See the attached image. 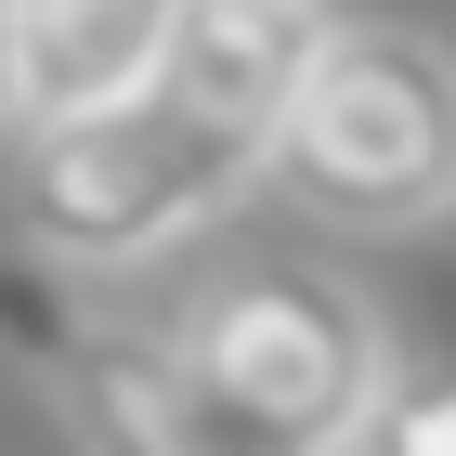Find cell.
Instances as JSON below:
<instances>
[{"label": "cell", "instance_id": "cell-7", "mask_svg": "<svg viewBox=\"0 0 456 456\" xmlns=\"http://www.w3.org/2000/svg\"><path fill=\"white\" fill-rule=\"evenodd\" d=\"M66 326H78V274L39 261V248H0V365L39 379V365L66 352Z\"/></svg>", "mask_w": 456, "mask_h": 456}, {"label": "cell", "instance_id": "cell-8", "mask_svg": "<svg viewBox=\"0 0 456 456\" xmlns=\"http://www.w3.org/2000/svg\"><path fill=\"white\" fill-rule=\"evenodd\" d=\"M365 444H391V456H456V379H391L379 418H365Z\"/></svg>", "mask_w": 456, "mask_h": 456}, {"label": "cell", "instance_id": "cell-3", "mask_svg": "<svg viewBox=\"0 0 456 456\" xmlns=\"http://www.w3.org/2000/svg\"><path fill=\"white\" fill-rule=\"evenodd\" d=\"M261 196V118H222L170 78H143L118 105L78 118H27V248L92 274H157L170 248L222 235Z\"/></svg>", "mask_w": 456, "mask_h": 456}, {"label": "cell", "instance_id": "cell-2", "mask_svg": "<svg viewBox=\"0 0 456 456\" xmlns=\"http://www.w3.org/2000/svg\"><path fill=\"white\" fill-rule=\"evenodd\" d=\"M170 352H183V391H196V430H235V444H274V456L365 444L379 391L404 379L379 287H352L314 248H248L222 274H196L170 314Z\"/></svg>", "mask_w": 456, "mask_h": 456}, {"label": "cell", "instance_id": "cell-1", "mask_svg": "<svg viewBox=\"0 0 456 456\" xmlns=\"http://www.w3.org/2000/svg\"><path fill=\"white\" fill-rule=\"evenodd\" d=\"M261 196L326 235L456 222V39L404 13H339L261 118Z\"/></svg>", "mask_w": 456, "mask_h": 456}, {"label": "cell", "instance_id": "cell-6", "mask_svg": "<svg viewBox=\"0 0 456 456\" xmlns=\"http://www.w3.org/2000/svg\"><path fill=\"white\" fill-rule=\"evenodd\" d=\"M339 13L352 0H170V92H196L222 118H274V92Z\"/></svg>", "mask_w": 456, "mask_h": 456}, {"label": "cell", "instance_id": "cell-9", "mask_svg": "<svg viewBox=\"0 0 456 456\" xmlns=\"http://www.w3.org/2000/svg\"><path fill=\"white\" fill-rule=\"evenodd\" d=\"M0 131H13V0H0Z\"/></svg>", "mask_w": 456, "mask_h": 456}, {"label": "cell", "instance_id": "cell-5", "mask_svg": "<svg viewBox=\"0 0 456 456\" xmlns=\"http://www.w3.org/2000/svg\"><path fill=\"white\" fill-rule=\"evenodd\" d=\"M170 78V0H13V131Z\"/></svg>", "mask_w": 456, "mask_h": 456}, {"label": "cell", "instance_id": "cell-4", "mask_svg": "<svg viewBox=\"0 0 456 456\" xmlns=\"http://www.w3.org/2000/svg\"><path fill=\"white\" fill-rule=\"evenodd\" d=\"M27 391L53 404V430H66V444H92V456H183V444H196V391H183L170 326L78 314L66 352H53Z\"/></svg>", "mask_w": 456, "mask_h": 456}]
</instances>
